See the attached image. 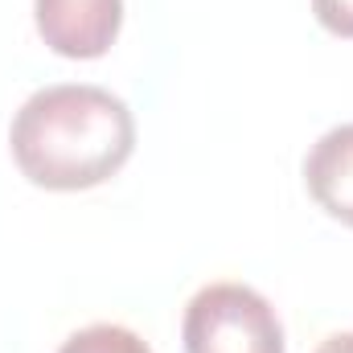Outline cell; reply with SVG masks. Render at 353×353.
<instances>
[{"label":"cell","mask_w":353,"mask_h":353,"mask_svg":"<svg viewBox=\"0 0 353 353\" xmlns=\"http://www.w3.org/2000/svg\"><path fill=\"white\" fill-rule=\"evenodd\" d=\"M316 353H353V333H333V337H325Z\"/></svg>","instance_id":"obj_7"},{"label":"cell","mask_w":353,"mask_h":353,"mask_svg":"<svg viewBox=\"0 0 353 353\" xmlns=\"http://www.w3.org/2000/svg\"><path fill=\"white\" fill-rule=\"evenodd\" d=\"M304 185L312 193V201L353 226V123L329 128L304 157Z\"/></svg>","instance_id":"obj_4"},{"label":"cell","mask_w":353,"mask_h":353,"mask_svg":"<svg viewBox=\"0 0 353 353\" xmlns=\"http://www.w3.org/2000/svg\"><path fill=\"white\" fill-rule=\"evenodd\" d=\"M17 169L41 189L79 193L119 173L136 148V119L119 94L90 83L33 90L8 128Z\"/></svg>","instance_id":"obj_1"},{"label":"cell","mask_w":353,"mask_h":353,"mask_svg":"<svg viewBox=\"0 0 353 353\" xmlns=\"http://www.w3.org/2000/svg\"><path fill=\"white\" fill-rule=\"evenodd\" d=\"M185 353H283V325L271 300L247 283H205L181 321Z\"/></svg>","instance_id":"obj_2"},{"label":"cell","mask_w":353,"mask_h":353,"mask_svg":"<svg viewBox=\"0 0 353 353\" xmlns=\"http://www.w3.org/2000/svg\"><path fill=\"white\" fill-rule=\"evenodd\" d=\"M41 41L62 58H103L123 25V0H33Z\"/></svg>","instance_id":"obj_3"},{"label":"cell","mask_w":353,"mask_h":353,"mask_svg":"<svg viewBox=\"0 0 353 353\" xmlns=\"http://www.w3.org/2000/svg\"><path fill=\"white\" fill-rule=\"evenodd\" d=\"M312 12L333 37H353V0H312Z\"/></svg>","instance_id":"obj_6"},{"label":"cell","mask_w":353,"mask_h":353,"mask_svg":"<svg viewBox=\"0 0 353 353\" xmlns=\"http://www.w3.org/2000/svg\"><path fill=\"white\" fill-rule=\"evenodd\" d=\"M58 353H152L144 345L140 333L123 329V325H87L79 333H70Z\"/></svg>","instance_id":"obj_5"}]
</instances>
